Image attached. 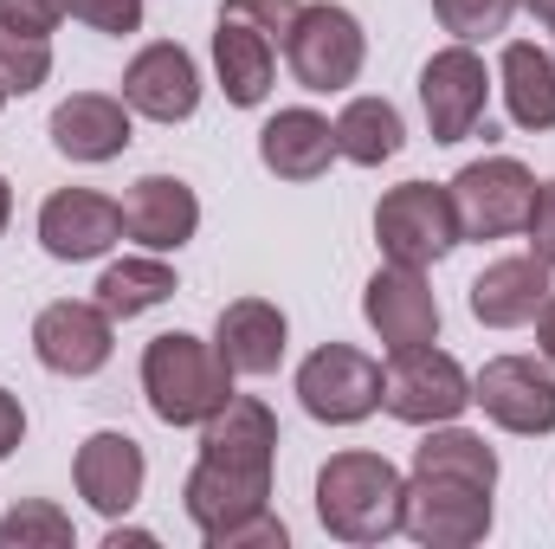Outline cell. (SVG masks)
<instances>
[{
  "label": "cell",
  "instance_id": "36",
  "mask_svg": "<svg viewBox=\"0 0 555 549\" xmlns=\"http://www.w3.org/2000/svg\"><path fill=\"white\" fill-rule=\"evenodd\" d=\"M537 349H543V362L555 369V291H550V304L537 310Z\"/></svg>",
  "mask_w": 555,
  "mask_h": 549
},
{
  "label": "cell",
  "instance_id": "24",
  "mask_svg": "<svg viewBox=\"0 0 555 549\" xmlns=\"http://www.w3.org/2000/svg\"><path fill=\"white\" fill-rule=\"evenodd\" d=\"M401 142H408V124H401V111L388 98H349L343 104V117H336V155L343 162L382 168V162L401 155Z\"/></svg>",
  "mask_w": 555,
  "mask_h": 549
},
{
  "label": "cell",
  "instance_id": "23",
  "mask_svg": "<svg viewBox=\"0 0 555 549\" xmlns=\"http://www.w3.org/2000/svg\"><path fill=\"white\" fill-rule=\"evenodd\" d=\"M498 91L517 130H555V52L537 39H511L498 59Z\"/></svg>",
  "mask_w": 555,
  "mask_h": 549
},
{
  "label": "cell",
  "instance_id": "31",
  "mask_svg": "<svg viewBox=\"0 0 555 549\" xmlns=\"http://www.w3.org/2000/svg\"><path fill=\"white\" fill-rule=\"evenodd\" d=\"M142 13H149V0H72V20H85L91 33H111V39L137 33Z\"/></svg>",
  "mask_w": 555,
  "mask_h": 549
},
{
  "label": "cell",
  "instance_id": "3",
  "mask_svg": "<svg viewBox=\"0 0 555 549\" xmlns=\"http://www.w3.org/2000/svg\"><path fill=\"white\" fill-rule=\"evenodd\" d=\"M284 65L304 91H349L369 65V33L349 7L336 0H317V7H297L291 33H284Z\"/></svg>",
  "mask_w": 555,
  "mask_h": 549
},
{
  "label": "cell",
  "instance_id": "20",
  "mask_svg": "<svg viewBox=\"0 0 555 549\" xmlns=\"http://www.w3.org/2000/svg\"><path fill=\"white\" fill-rule=\"evenodd\" d=\"M214 349L227 356L233 375H278V362L291 349V323L272 297H233L214 317Z\"/></svg>",
  "mask_w": 555,
  "mask_h": 549
},
{
  "label": "cell",
  "instance_id": "11",
  "mask_svg": "<svg viewBox=\"0 0 555 549\" xmlns=\"http://www.w3.org/2000/svg\"><path fill=\"white\" fill-rule=\"evenodd\" d=\"M485 98H491V72L472 46H439L426 65H420V111H426V130L433 142H465L478 137L485 124Z\"/></svg>",
  "mask_w": 555,
  "mask_h": 549
},
{
  "label": "cell",
  "instance_id": "18",
  "mask_svg": "<svg viewBox=\"0 0 555 549\" xmlns=\"http://www.w3.org/2000/svg\"><path fill=\"white\" fill-rule=\"evenodd\" d=\"M130 104L124 98H111V91H72L59 111H52V149L65 155V162H117L137 130H130Z\"/></svg>",
  "mask_w": 555,
  "mask_h": 549
},
{
  "label": "cell",
  "instance_id": "4",
  "mask_svg": "<svg viewBox=\"0 0 555 549\" xmlns=\"http://www.w3.org/2000/svg\"><path fill=\"white\" fill-rule=\"evenodd\" d=\"M375 240H382V259L395 266H439L465 233H459V207H452V188H433V181H401L382 194L375 207Z\"/></svg>",
  "mask_w": 555,
  "mask_h": 549
},
{
  "label": "cell",
  "instance_id": "38",
  "mask_svg": "<svg viewBox=\"0 0 555 549\" xmlns=\"http://www.w3.org/2000/svg\"><path fill=\"white\" fill-rule=\"evenodd\" d=\"M524 7H530V13H537V20L555 33V0H524Z\"/></svg>",
  "mask_w": 555,
  "mask_h": 549
},
{
  "label": "cell",
  "instance_id": "28",
  "mask_svg": "<svg viewBox=\"0 0 555 549\" xmlns=\"http://www.w3.org/2000/svg\"><path fill=\"white\" fill-rule=\"evenodd\" d=\"M72 544H78L72 518L59 505H46V498H20L0 518V549H72Z\"/></svg>",
  "mask_w": 555,
  "mask_h": 549
},
{
  "label": "cell",
  "instance_id": "40",
  "mask_svg": "<svg viewBox=\"0 0 555 549\" xmlns=\"http://www.w3.org/2000/svg\"><path fill=\"white\" fill-rule=\"evenodd\" d=\"M0 111H7V91H0Z\"/></svg>",
  "mask_w": 555,
  "mask_h": 549
},
{
  "label": "cell",
  "instance_id": "9",
  "mask_svg": "<svg viewBox=\"0 0 555 549\" xmlns=\"http://www.w3.org/2000/svg\"><path fill=\"white\" fill-rule=\"evenodd\" d=\"M472 408L517 439H543L555 433V369L543 356H491L472 375Z\"/></svg>",
  "mask_w": 555,
  "mask_h": 549
},
{
  "label": "cell",
  "instance_id": "21",
  "mask_svg": "<svg viewBox=\"0 0 555 549\" xmlns=\"http://www.w3.org/2000/svg\"><path fill=\"white\" fill-rule=\"evenodd\" d=\"M214 72H220L227 104L259 111L272 98V78H278V39L259 33V26H246V20H233V13H220V26H214Z\"/></svg>",
  "mask_w": 555,
  "mask_h": 549
},
{
  "label": "cell",
  "instance_id": "10",
  "mask_svg": "<svg viewBox=\"0 0 555 549\" xmlns=\"http://www.w3.org/2000/svg\"><path fill=\"white\" fill-rule=\"evenodd\" d=\"M401 531L426 549H472L491 537V491L465 485V478H439L414 472L408 478V505H401Z\"/></svg>",
  "mask_w": 555,
  "mask_h": 549
},
{
  "label": "cell",
  "instance_id": "25",
  "mask_svg": "<svg viewBox=\"0 0 555 549\" xmlns=\"http://www.w3.org/2000/svg\"><path fill=\"white\" fill-rule=\"evenodd\" d=\"M175 291H181V278H175V266H168L162 253L117 259V266H104V278H98V304H104L117 323L149 317V310H155V304H168Z\"/></svg>",
  "mask_w": 555,
  "mask_h": 549
},
{
  "label": "cell",
  "instance_id": "26",
  "mask_svg": "<svg viewBox=\"0 0 555 549\" xmlns=\"http://www.w3.org/2000/svg\"><path fill=\"white\" fill-rule=\"evenodd\" d=\"M414 472H439V478H465V485L498 491V452L485 446V433H472L459 420L426 426V439L414 446Z\"/></svg>",
  "mask_w": 555,
  "mask_h": 549
},
{
  "label": "cell",
  "instance_id": "33",
  "mask_svg": "<svg viewBox=\"0 0 555 549\" xmlns=\"http://www.w3.org/2000/svg\"><path fill=\"white\" fill-rule=\"evenodd\" d=\"M524 233H530V253L555 272V181H537V201H530Z\"/></svg>",
  "mask_w": 555,
  "mask_h": 549
},
{
  "label": "cell",
  "instance_id": "14",
  "mask_svg": "<svg viewBox=\"0 0 555 549\" xmlns=\"http://www.w3.org/2000/svg\"><path fill=\"white\" fill-rule=\"evenodd\" d=\"M124 104L149 124H188L201 111V65L188 46L155 39L124 65Z\"/></svg>",
  "mask_w": 555,
  "mask_h": 549
},
{
  "label": "cell",
  "instance_id": "1",
  "mask_svg": "<svg viewBox=\"0 0 555 549\" xmlns=\"http://www.w3.org/2000/svg\"><path fill=\"white\" fill-rule=\"evenodd\" d=\"M401 505H408V478L382 452H336L317 472V524L336 544L362 549L401 537Z\"/></svg>",
  "mask_w": 555,
  "mask_h": 549
},
{
  "label": "cell",
  "instance_id": "5",
  "mask_svg": "<svg viewBox=\"0 0 555 549\" xmlns=\"http://www.w3.org/2000/svg\"><path fill=\"white\" fill-rule=\"evenodd\" d=\"M382 408L395 413L401 426H446L472 408V375L433 349V343H414V349H388V369H382Z\"/></svg>",
  "mask_w": 555,
  "mask_h": 549
},
{
  "label": "cell",
  "instance_id": "35",
  "mask_svg": "<svg viewBox=\"0 0 555 549\" xmlns=\"http://www.w3.org/2000/svg\"><path fill=\"white\" fill-rule=\"evenodd\" d=\"M20 439H26V408H20V395L0 388V459H7Z\"/></svg>",
  "mask_w": 555,
  "mask_h": 549
},
{
  "label": "cell",
  "instance_id": "19",
  "mask_svg": "<svg viewBox=\"0 0 555 549\" xmlns=\"http://www.w3.org/2000/svg\"><path fill=\"white\" fill-rule=\"evenodd\" d=\"M550 266L537 253H511V259H491L485 272L472 278V317L485 330H524L537 323V310L550 304Z\"/></svg>",
  "mask_w": 555,
  "mask_h": 549
},
{
  "label": "cell",
  "instance_id": "13",
  "mask_svg": "<svg viewBox=\"0 0 555 549\" xmlns=\"http://www.w3.org/2000/svg\"><path fill=\"white\" fill-rule=\"evenodd\" d=\"M181 505H188L194 531L214 537V531H227V524H240V518H253V511L272 505V465H246V459L201 452L194 472H188V485H181Z\"/></svg>",
  "mask_w": 555,
  "mask_h": 549
},
{
  "label": "cell",
  "instance_id": "27",
  "mask_svg": "<svg viewBox=\"0 0 555 549\" xmlns=\"http://www.w3.org/2000/svg\"><path fill=\"white\" fill-rule=\"evenodd\" d=\"M52 78V33H26L0 20V91L7 98H33Z\"/></svg>",
  "mask_w": 555,
  "mask_h": 549
},
{
  "label": "cell",
  "instance_id": "34",
  "mask_svg": "<svg viewBox=\"0 0 555 549\" xmlns=\"http://www.w3.org/2000/svg\"><path fill=\"white\" fill-rule=\"evenodd\" d=\"M65 13H72V0H0V20L26 26V33H52Z\"/></svg>",
  "mask_w": 555,
  "mask_h": 549
},
{
  "label": "cell",
  "instance_id": "8",
  "mask_svg": "<svg viewBox=\"0 0 555 549\" xmlns=\"http://www.w3.org/2000/svg\"><path fill=\"white\" fill-rule=\"evenodd\" d=\"M33 356H39V369H52L65 382H85V375L111 369L117 317L98 297H59V304H46L33 317Z\"/></svg>",
  "mask_w": 555,
  "mask_h": 549
},
{
  "label": "cell",
  "instance_id": "7",
  "mask_svg": "<svg viewBox=\"0 0 555 549\" xmlns=\"http://www.w3.org/2000/svg\"><path fill=\"white\" fill-rule=\"evenodd\" d=\"M446 188H452V207H459V233H465V240H504V233H524L530 201H537V175H530L517 155L465 162Z\"/></svg>",
  "mask_w": 555,
  "mask_h": 549
},
{
  "label": "cell",
  "instance_id": "2",
  "mask_svg": "<svg viewBox=\"0 0 555 549\" xmlns=\"http://www.w3.org/2000/svg\"><path fill=\"white\" fill-rule=\"evenodd\" d=\"M142 395H149V413L162 426H201L233 401V369L207 336L162 330L142 349Z\"/></svg>",
  "mask_w": 555,
  "mask_h": 549
},
{
  "label": "cell",
  "instance_id": "39",
  "mask_svg": "<svg viewBox=\"0 0 555 549\" xmlns=\"http://www.w3.org/2000/svg\"><path fill=\"white\" fill-rule=\"evenodd\" d=\"M7 220H13V188H7V175H0V233H7Z\"/></svg>",
  "mask_w": 555,
  "mask_h": 549
},
{
  "label": "cell",
  "instance_id": "15",
  "mask_svg": "<svg viewBox=\"0 0 555 549\" xmlns=\"http://www.w3.org/2000/svg\"><path fill=\"white\" fill-rule=\"evenodd\" d=\"M362 317L388 349H414V343H439V297L420 266H382L362 291Z\"/></svg>",
  "mask_w": 555,
  "mask_h": 549
},
{
  "label": "cell",
  "instance_id": "37",
  "mask_svg": "<svg viewBox=\"0 0 555 549\" xmlns=\"http://www.w3.org/2000/svg\"><path fill=\"white\" fill-rule=\"evenodd\" d=\"M149 544H155L149 531H124V524H117V531L104 537V549H149Z\"/></svg>",
  "mask_w": 555,
  "mask_h": 549
},
{
  "label": "cell",
  "instance_id": "12",
  "mask_svg": "<svg viewBox=\"0 0 555 549\" xmlns=\"http://www.w3.org/2000/svg\"><path fill=\"white\" fill-rule=\"evenodd\" d=\"M117 240H124V207L111 194H98V188H59V194H46V207H39V246L59 266L104 259Z\"/></svg>",
  "mask_w": 555,
  "mask_h": 549
},
{
  "label": "cell",
  "instance_id": "30",
  "mask_svg": "<svg viewBox=\"0 0 555 549\" xmlns=\"http://www.w3.org/2000/svg\"><path fill=\"white\" fill-rule=\"evenodd\" d=\"M207 549H284L291 544V531L272 518V505L266 511H253V518H240V524H227V531H214V537H201Z\"/></svg>",
  "mask_w": 555,
  "mask_h": 549
},
{
  "label": "cell",
  "instance_id": "32",
  "mask_svg": "<svg viewBox=\"0 0 555 549\" xmlns=\"http://www.w3.org/2000/svg\"><path fill=\"white\" fill-rule=\"evenodd\" d=\"M297 7H304V0H227L220 13H233V20H246V26H259V33H272L278 46H284V33H291Z\"/></svg>",
  "mask_w": 555,
  "mask_h": 549
},
{
  "label": "cell",
  "instance_id": "22",
  "mask_svg": "<svg viewBox=\"0 0 555 549\" xmlns=\"http://www.w3.org/2000/svg\"><path fill=\"white\" fill-rule=\"evenodd\" d=\"M259 162L278 181H317L336 162V124L323 111H310V104H291L259 130Z\"/></svg>",
  "mask_w": 555,
  "mask_h": 549
},
{
  "label": "cell",
  "instance_id": "6",
  "mask_svg": "<svg viewBox=\"0 0 555 549\" xmlns=\"http://www.w3.org/2000/svg\"><path fill=\"white\" fill-rule=\"evenodd\" d=\"M297 401L323 426H362L382 408V362L356 343H323L297 362Z\"/></svg>",
  "mask_w": 555,
  "mask_h": 549
},
{
  "label": "cell",
  "instance_id": "29",
  "mask_svg": "<svg viewBox=\"0 0 555 549\" xmlns=\"http://www.w3.org/2000/svg\"><path fill=\"white\" fill-rule=\"evenodd\" d=\"M524 0H433V20L459 39V46H478V39H498L511 33Z\"/></svg>",
  "mask_w": 555,
  "mask_h": 549
},
{
  "label": "cell",
  "instance_id": "16",
  "mask_svg": "<svg viewBox=\"0 0 555 549\" xmlns=\"http://www.w3.org/2000/svg\"><path fill=\"white\" fill-rule=\"evenodd\" d=\"M72 478H78V498H85L91 511H104V518H124V511H137V505H142L149 459H142V446L130 439V433L104 426V433H91V439L78 446V459H72Z\"/></svg>",
  "mask_w": 555,
  "mask_h": 549
},
{
  "label": "cell",
  "instance_id": "17",
  "mask_svg": "<svg viewBox=\"0 0 555 549\" xmlns=\"http://www.w3.org/2000/svg\"><path fill=\"white\" fill-rule=\"evenodd\" d=\"M124 233L142 253H181L201 233V194L181 175H142L124 194Z\"/></svg>",
  "mask_w": 555,
  "mask_h": 549
}]
</instances>
